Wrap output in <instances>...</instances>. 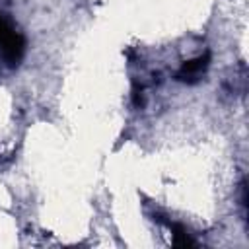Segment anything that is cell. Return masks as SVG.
I'll return each instance as SVG.
<instances>
[{"label":"cell","instance_id":"2","mask_svg":"<svg viewBox=\"0 0 249 249\" xmlns=\"http://www.w3.org/2000/svg\"><path fill=\"white\" fill-rule=\"evenodd\" d=\"M208 64H210V54L204 53V54H200V56H196V58L185 62V64L179 68V72L175 74V78H177L179 82H185V84H195V82L200 80V76L206 72Z\"/></svg>","mask_w":249,"mask_h":249},{"label":"cell","instance_id":"3","mask_svg":"<svg viewBox=\"0 0 249 249\" xmlns=\"http://www.w3.org/2000/svg\"><path fill=\"white\" fill-rule=\"evenodd\" d=\"M165 226L171 230V233H173V245H177V247H193L195 245V241L187 235V231L183 230V226H179V224H173V222H165Z\"/></svg>","mask_w":249,"mask_h":249},{"label":"cell","instance_id":"1","mask_svg":"<svg viewBox=\"0 0 249 249\" xmlns=\"http://www.w3.org/2000/svg\"><path fill=\"white\" fill-rule=\"evenodd\" d=\"M25 53L23 37L12 29V25L0 16V54L8 66H18Z\"/></svg>","mask_w":249,"mask_h":249}]
</instances>
